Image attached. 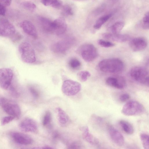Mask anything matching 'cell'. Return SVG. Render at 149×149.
Wrapping results in <instances>:
<instances>
[{
    "mask_svg": "<svg viewBox=\"0 0 149 149\" xmlns=\"http://www.w3.org/2000/svg\"><path fill=\"white\" fill-rule=\"evenodd\" d=\"M98 66L101 71L111 73L121 72L123 70L124 67L123 62L117 58H110L103 60L99 62Z\"/></svg>",
    "mask_w": 149,
    "mask_h": 149,
    "instance_id": "cell-1",
    "label": "cell"
},
{
    "mask_svg": "<svg viewBox=\"0 0 149 149\" xmlns=\"http://www.w3.org/2000/svg\"><path fill=\"white\" fill-rule=\"evenodd\" d=\"M19 51L22 60L27 63H32L36 61L34 50L31 45L27 42L21 43L19 47Z\"/></svg>",
    "mask_w": 149,
    "mask_h": 149,
    "instance_id": "cell-2",
    "label": "cell"
},
{
    "mask_svg": "<svg viewBox=\"0 0 149 149\" xmlns=\"http://www.w3.org/2000/svg\"><path fill=\"white\" fill-rule=\"evenodd\" d=\"M0 105L7 114L18 119L21 115V111L18 105L13 100L6 98L0 99Z\"/></svg>",
    "mask_w": 149,
    "mask_h": 149,
    "instance_id": "cell-3",
    "label": "cell"
},
{
    "mask_svg": "<svg viewBox=\"0 0 149 149\" xmlns=\"http://www.w3.org/2000/svg\"><path fill=\"white\" fill-rule=\"evenodd\" d=\"M145 110L144 107L140 102L136 101H131L124 105L121 112L126 116H135L143 114Z\"/></svg>",
    "mask_w": 149,
    "mask_h": 149,
    "instance_id": "cell-4",
    "label": "cell"
},
{
    "mask_svg": "<svg viewBox=\"0 0 149 149\" xmlns=\"http://www.w3.org/2000/svg\"><path fill=\"white\" fill-rule=\"evenodd\" d=\"M147 70L141 66L133 67L130 71L131 77L136 81L149 86V74Z\"/></svg>",
    "mask_w": 149,
    "mask_h": 149,
    "instance_id": "cell-5",
    "label": "cell"
},
{
    "mask_svg": "<svg viewBox=\"0 0 149 149\" xmlns=\"http://www.w3.org/2000/svg\"><path fill=\"white\" fill-rule=\"evenodd\" d=\"M78 51L83 59L87 62L93 61L97 56L96 48L91 44L83 45L79 48Z\"/></svg>",
    "mask_w": 149,
    "mask_h": 149,
    "instance_id": "cell-6",
    "label": "cell"
},
{
    "mask_svg": "<svg viewBox=\"0 0 149 149\" xmlns=\"http://www.w3.org/2000/svg\"><path fill=\"white\" fill-rule=\"evenodd\" d=\"M81 89V85L79 83L71 79L64 81L61 87L63 93L68 96L76 95L80 91Z\"/></svg>",
    "mask_w": 149,
    "mask_h": 149,
    "instance_id": "cell-7",
    "label": "cell"
},
{
    "mask_svg": "<svg viewBox=\"0 0 149 149\" xmlns=\"http://www.w3.org/2000/svg\"><path fill=\"white\" fill-rule=\"evenodd\" d=\"M74 41V39L72 37L66 38L53 44L51 47V49L56 53H64L71 47Z\"/></svg>",
    "mask_w": 149,
    "mask_h": 149,
    "instance_id": "cell-8",
    "label": "cell"
},
{
    "mask_svg": "<svg viewBox=\"0 0 149 149\" xmlns=\"http://www.w3.org/2000/svg\"><path fill=\"white\" fill-rule=\"evenodd\" d=\"M13 72L10 68H0V86L3 89L7 90L10 86L13 77Z\"/></svg>",
    "mask_w": 149,
    "mask_h": 149,
    "instance_id": "cell-9",
    "label": "cell"
},
{
    "mask_svg": "<svg viewBox=\"0 0 149 149\" xmlns=\"http://www.w3.org/2000/svg\"><path fill=\"white\" fill-rule=\"evenodd\" d=\"M19 129L25 132L37 133L38 126L36 121L30 118H26L23 119L19 125Z\"/></svg>",
    "mask_w": 149,
    "mask_h": 149,
    "instance_id": "cell-10",
    "label": "cell"
},
{
    "mask_svg": "<svg viewBox=\"0 0 149 149\" xmlns=\"http://www.w3.org/2000/svg\"><path fill=\"white\" fill-rule=\"evenodd\" d=\"M15 29L13 25L8 19H0V36L7 37L14 34Z\"/></svg>",
    "mask_w": 149,
    "mask_h": 149,
    "instance_id": "cell-11",
    "label": "cell"
},
{
    "mask_svg": "<svg viewBox=\"0 0 149 149\" xmlns=\"http://www.w3.org/2000/svg\"><path fill=\"white\" fill-rule=\"evenodd\" d=\"M107 130L109 136L114 143L121 146L125 143V139L122 134L112 126L108 125Z\"/></svg>",
    "mask_w": 149,
    "mask_h": 149,
    "instance_id": "cell-12",
    "label": "cell"
},
{
    "mask_svg": "<svg viewBox=\"0 0 149 149\" xmlns=\"http://www.w3.org/2000/svg\"><path fill=\"white\" fill-rule=\"evenodd\" d=\"M129 45L132 50L138 52L145 49L147 47L148 42L144 38L139 37L132 39L130 41Z\"/></svg>",
    "mask_w": 149,
    "mask_h": 149,
    "instance_id": "cell-13",
    "label": "cell"
},
{
    "mask_svg": "<svg viewBox=\"0 0 149 149\" xmlns=\"http://www.w3.org/2000/svg\"><path fill=\"white\" fill-rule=\"evenodd\" d=\"M11 135L14 141L18 144L29 145L31 144L33 142V139L30 136L24 133L13 132Z\"/></svg>",
    "mask_w": 149,
    "mask_h": 149,
    "instance_id": "cell-14",
    "label": "cell"
},
{
    "mask_svg": "<svg viewBox=\"0 0 149 149\" xmlns=\"http://www.w3.org/2000/svg\"><path fill=\"white\" fill-rule=\"evenodd\" d=\"M53 33L57 35L64 33L66 31L67 24L64 18L59 17L53 21Z\"/></svg>",
    "mask_w": 149,
    "mask_h": 149,
    "instance_id": "cell-15",
    "label": "cell"
},
{
    "mask_svg": "<svg viewBox=\"0 0 149 149\" xmlns=\"http://www.w3.org/2000/svg\"><path fill=\"white\" fill-rule=\"evenodd\" d=\"M20 26L27 34L35 38L38 37V34L36 29L30 21L27 20L23 21L20 23Z\"/></svg>",
    "mask_w": 149,
    "mask_h": 149,
    "instance_id": "cell-16",
    "label": "cell"
},
{
    "mask_svg": "<svg viewBox=\"0 0 149 149\" xmlns=\"http://www.w3.org/2000/svg\"><path fill=\"white\" fill-rule=\"evenodd\" d=\"M108 85L118 89H122L126 85L125 79L122 77H109L106 81Z\"/></svg>",
    "mask_w": 149,
    "mask_h": 149,
    "instance_id": "cell-17",
    "label": "cell"
},
{
    "mask_svg": "<svg viewBox=\"0 0 149 149\" xmlns=\"http://www.w3.org/2000/svg\"><path fill=\"white\" fill-rule=\"evenodd\" d=\"M81 130L82 132V136L87 142L91 145L98 146L100 143L98 140L90 133L88 127L83 126L81 127Z\"/></svg>",
    "mask_w": 149,
    "mask_h": 149,
    "instance_id": "cell-18",
    "label": "cell"
},
{
    "mask_svg": "<svg viewBox=\"0 0 149 149\" xmlns=\"http://www.w3.org/2000/svg\"><path fill=\"white\" fill-rule=\"evenodd\" d=\"M102 36L104 38L118 42H125L130 39V36L128 35L121 34L119 33H105L102 34Z\"/></svg>",
    "mask_w": 149,
    "mask_h": 149,
    "instance_id": "cell-19",
    "label": "cell"
},
{
    "mask_svg": "<svg viewBox=\"0 0 149 149\" xmlns=\"http://www.w3.org/2000/svg\"><path fill=\"white\" fill-rule=\"evenodd\" d=\"M56 110L57 118L59 123L62 125H66L69 120L68 116L63 110L60 108H57Z\"/></svg>",
    "mask_w": 149,
    "mask_h": 149,
    "instance_id": "cell-20",
    "label": "cell"
},
{
    "mask_svg": "<svg viewBox=\"0 0 149 149\" xmlns=\"http://www.w3.org/2000/svg\"><path fill=\"white\" fill-rule=\"evenodd\" d=\"M41 25L43 29L46 31L53 32V21L43 17L38 18Z\"/></svg>",
    "mask_w": 149,
    "mask_h": 149,
    "instance_id": "cell-21",
    "label": "cell"
},
{
    "mask_svg": "<svg viewBox=\"0 0 149 149\" xmlns=\"http://www.w3.org/2000/svg\"><path fill=\"white\" fill-rule=\"evenodd\" d=\"M119 123L121 127L125 133L128 134H132L134 133V128L129 122L125 120H121Z\"/></svg>",
    "mask_w": 149,
    "mask_h": 149,
    "instance_id": "cell-22",
    "label": "cell"
},
{
    "mask_svg": "<svg viewBox=\"0 0 149 149\" xmlns=\"http://www.w3.org/2000/svg\"><path fill=\"white\" fill-rule=\"evenodd\" d=\"M42 3L46 6H50L56 8H59L62 6L60 0H41Z\"/></svg>",
    "mask_w": 149,
    "mask_h": 149,
    "instance_id": "cell-23",
    "label": "cell"
},
{
    "mask_svg": "<svg viewBox=\"0 0 149 149\" xmlns=\"http://www.w3.org/2000/svg\"><path fill=\"white\" fill-rule=\"evenodd\" d=\"M125 25L124 22H118L114 23L110 28V30L112 33L118 34L120 32Z\"/></svg>",
    "mask_w": 149,
    "mask_h": 149,
    "instance_id": "cell-24",
    "label": "cell"
},
{
    "mask_svg": "<svg viewBox=\"0 0 149 149\" xmlns=\"http://www.w3.org/2000/svg\"><path fill=\"white\" fill-rule=\"evenodd\" d=\"M111 15H108L102 16L99 18L94 25L93 27L96 29H100L102 25L106 22L111 17Z\"/></svg>",
    "mask_w": 149,
    "mask_h": 149,
    "instance_id": "cell-25",
    "label": "cell"
},
{
    "mask_svg": "<svg viewBox=\"0 0 149 149\" xmlns=\"http://www.w3.org/2000/svg\"><path fill=\"white\" fill-rule=\"evenodd\" d=\"M52 120V116L51 112L47 111L45 112L42 121V125L44 126L50 128L51 127V122Z\"/></svg>",
    "mask_w": 149,
    "mask_h": 149,
    "instance_id": "cell-26",
    "label": "cell"
},
{
    "mask_svg": "<svg viewBox=\"0 0 149 149\" xmlns=\"http://www.w3.org/2000/svg\"><path fill=\"white\" fill-rule=\"evenodd\" d=\"M21 5L24 9L31 12L34 11L36 8V5L30 1H26L23 2L21 3Z\"/></svg>",
    "mask_w": 149,
    "mask_h": 149,
    "instance_id": "cell-27",
    "label": "cell"
},
{
    "mask_svg": "<svg viewBox=\"0 0 149 149\" xmlns=\"http://www.w3.org/2000/svg\"><path fill=\"white\" fill-rule=\"evenodd\" d=\"M69 66L74 70H78L80 68L81 64L80 61L76 58H72L69 61Z\"/></svg>",
    "mask_w": 149,
    "mask_h": 149,
    "instance_id": "cell-28",
    "label": "cell"
},
{
    "mask_svg": "<svg viewBox=\"0 0 149 149\" xmlns=\"http://www.w3.org/2000/svg\"><path fill=\"white\" fill-rule=\"evenodd\" d=\"M141 140L143 148L145 149H149V135L144 133H141L140 135Z\"/></svg>",
    "mask_w": 149,
    "mask_h": 149,
    "instance_id": "cell-29",
    "label": "cell"
},
{
    "mask_svg": "<svg viewBox=\"0 0 149 149\" xmlns=\"http://www.w3.org/2000/svg\"><path fill=\"white\" fill-rule=\"evenodd\" d=\"M90 76V73L87 71H80L77 74L78 79L81 82L85 81Z\"/></svg>",
    "mask_w": 149,
    "mask_h": 149,
    "instance_id": "cell-30",
    "label": "cell"
},
{
    "mask_svg": "<svg viewBox=\"0 0 149 149\" xmlns=\"http://www.w3.org/2000/svg\"><path fill=\"white\" fill-rule=\"evenodd\" d=\"M63 13L65 15L72 16L73 14V11L72 7L68 5L64 6L63 8Z\"/></svg>",
    "mask_w": 149,
    "mask_h": 149,
    "instance_id": "cell-31",
    "label": "cell"
},
{
    "mask_svg": "<svg viewBox=\"0 0 149 149\" xmlns=\"http://www.w3.org/2000/svg\"><path fill=\"white\" fill-rule=\"evenodd\" d=\"M98 44L101 46L104 47H110L114 46L115 44L110 42L102 39L98 40Z\"/></svg>",
    "mask_w": 149,
    "mask_h": 149,
    "instance_id": "cell-32",
    "label": "cell"
},
{
    "mask_svg": "<svg viewBox=\"0 0 149 149\" xmlns=\"http://www.w3.org/2000/svg\"><path fill=\"white\" fill-rule=\"evenodd\" d=\"M149 13L148 12L145 14L143 19V24L142 26L145 29H148L149 28Z\"/></svg>",
    "mask_w": 149,
    "mask_h": 149,
    "instance_id": "cell-33",
    "label": "cell"
},
{
    "mask_svg": "<svg viewBox=\"0 0 149 149\" xmlns=\"http://www.w3.org/2000/svg\"><path fill=\"white\" fill-rule=\"evenodd\" d=\"M15 118L14 117L11 116L4 117L1 120V124L2 125H5L12 121Z\"/></svg>",
    "mask_w": 149,
    "mask_h": 149,
    "instance_id": "cell-34",
    "label": "cell"
},
{
    "mask_svg": "<svg viewBox=\"0 0 149 149\" xmlns=\"http://www.w3.org/2000/svg\"><path fill=\"white\" fill-rule=\"evenodd\" d=\"M130 95L128 93H125L121 95L119 97V100L122 102H124L130 98Z\"/></svg>",
    "mask_w": 149,
    "mask_h": 149,
    "instance_id": "cell-35",
    "label": "cell"
},
{
    "mask_svg": "<svg viewBox=\"0 0 149 149\" xmlns=\"http://www.w3.org/2000/svg\"><path fill=\"white\" fill-rule=\"evenodd\" d=\"M31 93L33 96L35 98H38L39 96V93L38 91L32 87H30L29 88Z\"/></svg>",
    "mask_w": 149,
    "mask_h": 149,
    "instance_id": "cell-36",
    "label": "cell"
},
{
    "mask_svg": "<svg viewBox=\"0 0 149 149\" xmlns=\"http://www.w3.org/2000/svg\"><path fill=\"white\" fill-rule=\"evenodd\" d=\"M80 144L77 142H73L69 145L68 148L69 149H78L80 148Z\"/></svg>",
    "mask_w": 149,
    "mask_h": 149,
    "instance_id": "cell-37",
    "label": "cell"
},
{
    "mask_svg": "<svg viewBox=\"0 0 149 149\" xmlns=\"http://www.w3.org/2000/svg\"><path fill=\"white\" fill-rule=\"evenodd\" d=\"M11 2V0H0V3L4 7L10 6Z\"/></svg>",
    "mask_w": 149,
    "mask_h": 149,
    "instance_id": "cell-38",
    "label": "cell"
},
{
    "mask_svg": "<svg viewBox=\"0 0 149 149\" xmlns=\"http://www.w3.org/2000/svg\"><path fill=\"white\" fill-rule=\"evenodd\" d=\"M6 13L5 7L0 3V15L4 16Z\"/></svg>",
    "mask_w": 149,
    "mask_h": 149,
    "instance_id": "cell-39",
    "label": "cell"
},
{
    "mask_svg": "<svg viewBox=\"0 0 149 149\" xmlns=\"http://www.w3.org/2000/svg\"><path fill=\"white\" fill-rule=\"evenodd\" d=\"M59 136V132L57 131L54 132L52 134V137L54 140L57 139Z\"/></svg>",
    "mask_w": 149,
    "mask_h": 149,
    "instance_id": "cell-40",
    "label": "cell"
},
{
    "mask_svg": "<svg viewBox=\"0 0 149 149\" xmlns=\"http://www.w3.org/2000/svg\"><path fill=\"white\" fill-rule=\"evenodd\" d=\"M77 0V1H81V0Z\"/></svg>",
    "mask_w": 149,
    "mask_h": 149,
    "instance_id": "cell-41",
    "label": "cell"
}]
</instances>
